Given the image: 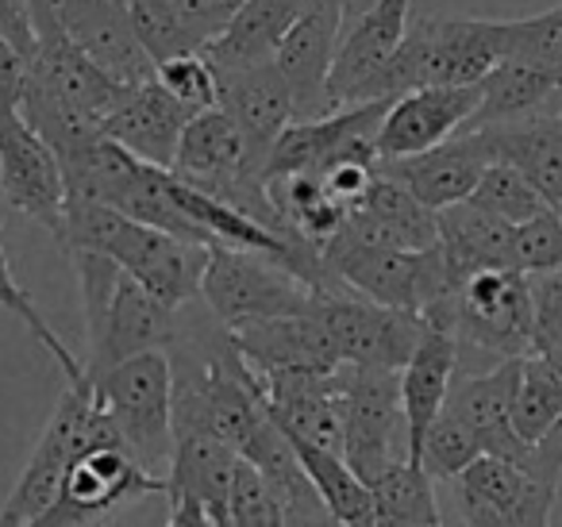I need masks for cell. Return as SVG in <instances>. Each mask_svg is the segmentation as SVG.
<instances>
[{"label": "cell", "instance_id": "44dd1931", "mask_svg": "<svg viewBox=\"0 0 562 527\" xmlns=\"http://www.w3.org/2000/svg\"><path fill=\"white\" fill-rule=\"evenodd\" d=\"M235 350L243 362L266 378L281 370H344L336 347H331L328 327L308 309L305 316H281V319H255V324L227 327Z\"/></svg>", "mask_w": 562, "mask_h": 527}, {"label": "cell", "instance_id": "b9f144b4", "mask_svg": "<svg viewBox=\"0 0 562 527\" xmlns=\"http://www.w3.org/2000/svg\"><path fill=\"white\" fill-rule=\"evenodd\" d=\"M516 266L524 273L562 270V216L554 209L516 227Z\"/></svg>", "mask_w": 562, "mask_h": 527}, {"label": "cell", "instance_id": "3957f363", "mask_svg": "<svg viewBox=\"0 0 562 527\" xmlns=\"http://www.w3.org/2000/svg\"><path fill=\"white\" fill-rule=\"evenodd\" d=\"M505 58V20L420 16L378 81V101H397L413 89L482 86Z\"/></svg>", "mask_w": 562, "mask_h": 527}, {"label": "cell", "instance_id": "6da1fadb", "mask_svg": "<svg viewBox=\"0 0 562 527\" xmlns=\"http://www.w3.org/2000/svg\"><path fill=\"white\" fill-rule=\"evenodd\" d=\"M66 250H93L116 262L166 309H186L201 301V278L209 266V247L181 243L173 235L147 227L139 220L120 216L104 204L70 201L66 204Z\"/></svg>", "mask_w": 562, "mask_h": 527}, {"label": "cell", "instance_id": "603a6c76", "mask_svg": "<svg viewBox=\"0 0 562 527\" xmlns=\"http://www.w3.org/2000/svg\"><path fill=\"white\" fill-rule=\"evenodd\" d=\"M459 339L439 327H424L420 347L401 370V408H405V458L420 466L424 435L443 412L447 393L459 373Z\"/></svg>", "mask_w": 562, "mask_h": 527}, {"label": "cell", "instance_id": "4316f807", "mask_svg": "<svg viewBox=\"0 0 562 527\" xmlns=\"http://www.w3.org/2000/svg\"><path fill=\"white\" fill-rule=\"evenodd\" d=\"M439 250L459 281L482 270H520L516 266V227L493 212L462 201L439 212Z\"/></svg>", "mask_w": 562, "mask_h": 527}, {"label": "cell", "instance_id": "1f68e13d", "mask_svg": "<svg viewBox=\"0 0 562 527\" xmlns=\"http://www.w3.org/2000/svg\"><path fill=\"white\" fill-rule=\"evenodd\" d=\"M285 435V431H281ZM293 458L305 470V478L313 481V489L321 493V501L331 508V516L344 527H378V512H374V496H370V485L359 478V473L347 466L344 455H331V450H321L313 442L297 439V435H285Z\"/></svg>", "mask_w": 562, "mask_h": 527}, {"label": "cell", "instance_id": "8992f818", "mask_svg": "<svg viewBox=\"0 0 562 527\" xmlns=\"http://www.w3.org/2000/svg\"><path fill=\"white\" fill-rule=\"evenodd\" d=\"M321 289L305 285L273 258L250 250L209 247V266L201 278V301L224 327L255 324V319L305 316Z\"/></svg>", "mask_w": 562, "mask_h": 527}, {"label": "cell", "instance_id": "5bb4252c", "mask_svg": "<svg viewBox=\"0 0 562 527\" xmlns=\"http://www.w3.org/2000/svg\"><path fill=\"white\" fill-rule=\"evenodd\" d=\"M74 47L101 66L116 86L135 89L155 81L158 66L143 51L127 0H47Z\"/></svg>", "mask_w": 562, "mask_h": 527}, {"label": "cell", "instance_id": "7a4b0ae2", "mask_svg": "<svg viewBox=\"0 0 562 527\" xmlns=\"http://www.w3.org/2000/svg\"><path fill=\"white\" fill-rule=\"evenodd\" d=\"M81 285L89 358L86 385L124 366L127 358L170 350L178 339V312L147 293L135 278H127L116 262L93 250H70Z\"/></svg>", "mask_w": 562, "mask_h": 527}, {"label": "cell", "instance_id": "8d00e7d4", "mask_svg": "<svg viewBox=\"0 0 562 527\" xmlns=\"http://www.w3.org/2000/svg\"><path fill=\"white\" fill-rule=\"evenodd\" d=\"M127 4H132V24L139 32L143 51L155 66L170 63V58L201 55V43L178 16L173 0H127Z\"/></svg>", "mask_w": 562, "mask_h": 527}, {"label": "cell", "instance_id": "ba28073f", "mask_svg": "<svg viewBox=\"0 0 562 527\" xmlns=\"http://www.w3.org/2000/svg\"><path fill=\"white\" fill-rule=\"evenodd\" d=\"M393 101H367L355 109H339L321 120H293L278 135L270 158H266V181L313 173L324 178L339 162H367L378 166V132Z\"/></svg>", "mask_w": 562, "mask_h": 527}, {"label": "cell", "instance_id": "74e56055", "mask_svg": "<svg viewBox=\"0 0 562 527\" xmlns=\"http://www.w3.org/2000/svg\"><path fill=\"white\" fill-rule=\"evenodd\" d=\"M505 58L562 78V4L528 20H505Z\"/></svg>", "mask_w": 562, "mask_h": 527}, {"label": "cell", "instance_id": "f546056e", "mask_svg": "<svg viewBox=\"0 0 562 527\" xmlns=\"http://www.w3.org/2000/svg\"><path fill=\"white\" fill-rule=\"evenodd\" d=\"M539 112H562V78L539 70V66L505 58L497 70L482 81V101L462 132H482V127L513 124Z\"/></svg>", "mask_w": 562, "mask_h": 527}, {"label": "cell", "instance_id": "83f0119b", "mask_svg": "<svg viewBox=\"0 0 562 527\" xmlns=\"http://www.w3.org/2000/svg\"><path fill=\"white\" fill-rule=\"evenodd\" d=\"M493 158L520 170L551 209L562 204V112H539L513 124L482 127Z\"/></svg>", "mask_w": 562, "mask_h": 527}, {"label": "cell", "instance_id": "d6a6232c", "mask_svg": "<svg viewBox=\"0 0 562 527\" xmlns=\"http://www.w3.org/2000/svg\"><path fill=\"white\" fill-rule=\"evenodd\" d=\"M374 496L378 527H436L439 504H436V481L424 466L397 458L390 470H382L370 481Z\"/></svg>", "mask_w": 562, "mask_h": 527}, {"label": "cell", "instance_id": "7bdbcfd3", "mask_svg": "<svg viewBox=\"0 0 562 527\" xmlns=\"http://www.w3.org/2000/svg\"><path fill=\"white\" fill-rule=\"evenodd\" d=\"M531 312H536V347L539 355L562 362V270L528 273Z\"/></svg>", "mask_w": 562, "mask_h": 527}, {"label": "cell", "instance_id": "ffe728a7", "mask_svg": "<svg viewBox=\"0 0 562 527\" xmlns=\"http://www.w3.org/2000/svg\"><path fill=\"white\" fill-rule=\"evenodd\" d=\"M193 116L196 112L186 109L173 93H166L158 81H147V86L124 89L112 116L104 120V139L120 143L139 162L173 170L181 135H186Z\"/></svg>", "mask_w": 562, "mask_h": 527}, {"label": "cell", "instance_id": "277c9868", "mask_svg": "<svg viewBox=\"0 0 562 527\" xmlns=\"http://www.w3.org/2000/svg\"><path fill=\"white\" fill-rule=\"evenodd\" d=\"M97 404L104 408L109 424L116 427L124 450L150 473L170 470L173 458V366L166 350L127 358L124 366L97 378ZM166 478V473H162Z\"/></svg>", "mask_w": 562, "mask_h": 527}, {"label": "cell", "instance_id": "484cf974", "mask_svg": "<svg viewBox=\"0 0 562 527\" xmlns=\"http://www.w3.org/2000/svg\"><path fill=\"white\" fill-rule=\"evenodd\" d=\"M173 173H178L181 181H189V186H204V181L243 178V173L266 178V162L255 155L247 135L239 132V124H235L224 109H209L189 120L186 135H181ZM266 186H270V181H266Z\"/></svg>", "mask_w": 562, "mask_h": 527}, {"label": "cell", "instance_id": "8fae6325", "mask_svg": "<svg viewBox=\"0 0 562 527\" xmlns=\"http://www.w3.org/2000/svg\"><path fill=\"white\" fill-rule=\"evenodd\" d=\"M0 197L20 216L35 220L66 239V170L47 139L20 116L16 104H0Z\"/></svg>", "mask_w": 562, "mask_h": 527}, {"label": "cell", "instance_id": "681fc988", "mask_svg": "<svg viewBox=\"0 0 562 527\" xmlns=\"http://www.w3.org/2000/svg\"><path fill=\"white\" fill-rule=\"evenodd\" d=\"M24 86H27V58L0 35V104H16L20 109Z\"/></svg>", "mask_w": 562, "mask_h": 527}, {"label": "cell", "instance_id": "ac0fdd59", "mask_svg": "<svg viewBox=\"0 0 562 527\" xmlns=\"http://www.w3.org/2000/svg\"><path fill=\"white\" fill-rule=\"evenodd\" d=\"M524 358H505L485 373H454L443 408L477 439L485 458H505L524 466L531 447L513 431V396Z\"/></svg>", "mask_w": 562, "mask_h": 527}, {"label": "cell", "instance_id": "2e32d148", "mask_svg": "<svg viewBox=\"0 0 562 527\" xmlns=\"http://www.w3.org/2000/svg\"><path fill=\"white\" fill-rule=\"evenodd\" d=\"M344 24H347L344 0H305L297 24L290 27L278 58H273L281 78L290 81V89H293L297 120L331 116L328 74H331V63H336Z\"/></svg>", "mask_w": 562, "mask_h": 527}, {"label": "cell", "instance_id": "4dcf8cb0", "mask_svg": "<svg viewBox=\"0 0 562 527\" xmlns=\"http://www.w3.org/2000/svg\"><path fill=\"white\" fill-rule=\"evenodd\" d=\"M239 470V455L212 435H178L170 470H166V496L170 501H201L212 516H227V496Z\"/></svg>", "mask_w": 562, "mask_h": 527}, {"label": "cell", "instance_id": "f35d334b", "mask_svg": "<svg viewBox=\"0 0 562 527\" xmlns=\"http://www.w3.org/2000/svg\"><path fill=\"white\" fill-rule=\"evenodd\" d=\"M227 524L232 527H285V501L278 485L258 466L243 462L235 470L232 496H227Z\"/></svg>", "mask_w": 562, "mask_h": 527}, {"label": "cell", "instance_id": "7402d4cb", "mask_svg": "<svg viewBox=\"0 0 562 527\" xmlns=\"http://www.w3.org/2000/svg\"><path fill=\"white\" fill-rule=\"evenodd\" d=\"M339 235L370 247L393 250H431L439 243V212L420 204L405 186L378 173L355 209H347V220Z\"/></svg>", "mask_w": 562, "mask_h": 527}, {"label": "cell", "instance_id": "f6af8a7d", "mask_svg": "<svg viewBox=\"0 0 562 527\" xmlns=\"http://www.w3.org/2000/svg\"><path fill=\"white\" fill-rule=\"evenodd\" d=\"M281 501H285V527H344L331 516L328 504L321 501V493L305 478V470L281 489Z\"/></svg>", "mask_w": 562, "mask_h": 527}, {"label": "cell", "instance_id": "11a10c76", "mask_svg": "<svg viewBox=\"0 0 562 527\" xmlns=\"http://www.w3.org/2000/svg\"><path fill=\"white\" fill-rule=\"evenodd\" d=\"M554 212H559V216H562V204H559V209H554Z\"/></svg>", "mask_w": 562, "mask_h": 527}, {"label": "cell", "instance_id": "cb8c5ba5", "mask_svg": "<svg viewBox=\"0 0 562 527\" xmlns=\"http://www.w3.org/2000/svg\"><path fill=\"white\" fill-rule=\"evenodd\" d=\"M216 81H220L216 109H224L227 116L239 124V132L247 135L255 155L266 162L273 143H278V135L297 120L290 81L281 78L278 63H266V66L239 70V74H216Z\"/></svg>", "mask_w": 562, "mask_h": 527}, {"label": "cell", "instance_id": "d6986e66", "mask_svg": "<svg viewBox=\"0 0 562 527\" xmlns=\"http://www.w3.org/2000/svg\"><path fill=\"white\" fill-rule=\"evenodd\" d=\"M482 101V86H431L413 89L390 104L378 132V158H408L454 139Z\"/></svg>", "mask_w": 562, "mask_h": 527}, {"label": "cell", "instance_id": "9f6ffc18", "mask_svg": "<svg viewBox=\"0 0 562 527\" xmlns=\"http://www.w3.org/2000/svg\"><path fill=\"white\" fill-rule=\"evenodd\" d=\"M436 527H443V524H436Z\"/></svg>", "mask_w": 562, "mask_h": 527}, {"label": "cell", "instance_id": "f1b7e54d", "mask_svg": "<svg viewBox=\"0 0 562 527\" xmlns=\"http://www.w3.org/2000/svg\"><path fill=\"white\" fill-rule=\"evenodd\" d=\"M454 493L490 504L493 512H501V516H508L520 527H551L559 489L539 481L536 473H528L524 466L505 462V458H477V462L454 481Z\"/></svg>", "mask_w": 562, "mask_h": 527}, {"label": "cell", "instance_id": "7dc6e473", "mask_svg": "<svg viewBox=\"0 0 562 527\" xmlns=\"http://www.w3.org/2000/svg\"><path fill=\"white\" fill-rule=\"evenodd\" d=\"M524 470L536 473L539 481H547V485L562 489V416L551 424V431L543 435V439L531 447L528 462H524Z\"/></svg>", "mask_w": 562, "mask_h": 527}, {"label": "cell", "instance_id": "9c48e42d", "mask_svg": "<svg viewBox=\"0 0 562 527\" xmlns=\"http://www.w3.org/2000/svg\"><path fill=\"white\" fill-rule=\"evenodd\" d=\"M339 408H344V458L370 485L378 473L405 458V450H397V439L405 435L401 370L344 366Z\"/></svg>", "mask_w": 562, "mask_h": 527}, {"label": "cell", "instance_id": "30bf717a", "mask_svg": "<svg viewBox=\"0 0 562 527\" xmlns=\"http://www.w3.org/2000/svg\"><path fill=\"white\" fill-rule=\"evenodd\" d=\"M313 312L331 335L344 366H374V370H405L424 339V319L374 304L351 289H321Z\"/></svg>", "mask_w": 562, "mask_h": 527}, {"label": "cell", "instance_id": "c3c4849f", "mask_svg": "<svg viewBox=\"0 0 562 527\" xmlns=\"http://www.w3.org/2000/svg\"><path fill=\"white\" fill-rule=\"evenodd\" d=\"M0 35L32 63V55H35L32 0H0Z\"/></svg>", "mask_w": 562, "mask_h": 527}, {"label": "cell", "instance_id": "f907efd6", "mask_svg": "<svg viewBox=\"0 0 562 527\" xmlns=\"http://www.w3.org/2000/svg\"><path fill=\"white\" fill-rule=\"evenodd\" d=\"M166 527H216V519H212V512L204 508L201 501L181 496V501H170V519H166Z\"/></svg>", "mask_w": 562, "mask_h": 527}, {"label": "cell", "instance_id": "60d3db41", "mask_svg": "<svg viewBox=\"0 0 562 527\" xmlns=\"http://www.w3.org/2000/svg\"><path fill=\"white\" fill-rule=\"evenodd\" d=\"M155 81L166 93L178 97L186 109L193 112H209L220 101V81L216 70L204 63V55H186V58H170V63L158 66Z\"/></svg>", "mask_w": 562, "mask_h": 527}, {"label": "cell", "instance_id": "db71d44e", "mask_svg": "<svg viewBox=\"0 0 562 527\" xmlns=\"http://www.w3.org/2000/svg\"><path fill=\"white\" fill-rule=\"evenodd\" d=\"M212 519H216V527H232L227 524V516H212Z\"/></svg>", "mask_w": 562, "mask_h": 527}, {"label": "cell", "instance_id": "836d02e7", "mask_svg": "<svg viewBox=\"0 0 562 527\" xmlns=\"http://www.w3.org/2000/svg\"><path fill=\"white\" fill-rule=\"evenodd\" d=\"M562 416V362L547 355H528L520 362V381L513 396V431L536 447Z\"/></svg>", "mask_w": 562, "mask_h": 527}, {"label": "cell", "instance_id": "ee69618b", "mask_svg": "<svg viewBox=\"0 0 562 527\" xmlns=\"http://www.w3.org/2000/svg\"><path fill=\"white\" fill-rule=\"evenodd\" d=\"M243 4H247V0H173V9H178V16L186 20L189 32L196 35L201 51L232 24L235 12H239Z\"/></svg>", "mask_w": 562, "mask_h": 527}, {"label": "cell", "instance_id": "52a82bcc", "mask_svg": "<svg viewBox=\"0 0 562 527\" xmlns=\"http://www.w3.org/2000/svg\"><path fill=\"white\" fill-rule=\"evenodd\" d=\"M451 335L459 339V347L485 350L497 362L539 355L528 273L524 270L470 273L459 289V301H454Z\"/></svg>", "mask_w": 562, "mask_h": 527}, {"label": "cell", "instance_id": "816d5d0a", "mask_svg": "<svg viewBox=\"0 0 562 527\" xmlns=\"http://www.w3.org/2000/svg\"><path fill=\"white\" fill-rule=\"evenodd\" d=\"M382 0H344V12H347V20H359V16H367L370 9H378Z\"/></svg>", "mask_w": 562, "mask_h": 527}, {"label": "cell", "instance_id": "7c38bea8", "mask_svg": "<svg viewBox=\"0 0 562 527\" xmlns=\"http://www.w3.org/2000/svg\"><path fill=\"white\" fill-rule=\"evenodd\" d=\"M166 493L162 473H150L124 447H101L70 466L55 504L27 527H97L116 508Z\"/></svg>", "mask_w": 562, "mask_h": 527}, {"label": "cell", "instance_id": "d590c367", "mask_svg": "<svg viewBox=\"0 0 562 527\" xmlns=\"http://www.w3.org/2000/svg\"><path fill=\"white\" fill-rule=\"evenodd\" d=\"M470 204L493 212V216H501L513 227L528 224V220L543 216V212L551 209V204L539 197V189L531 186L520 170H513V166H505V162H493L490 170L482 173L477 189L470 193Z\"/></svg>", "mask_w": 562, "mask_h": 527}, {"label": "cell", "instance_id": "e0dca14e", "mask_svg": "<svg viewBox=\"0 0 562 527\" xmlns=\"http://www.w3.org/2000/svg\"><path fill=\"white\" fill-rule=\"evenodd\" d=\"M497 162L482 132H459L454 139L408 158H385L378 162V173L397 186H405L420 204L431 212H443L451 204L470 201L482 173Z\"/></svg>", "mask_w": 562, "mask_h": 527}, {"label": "cell", "instance_id": "bcb514c9", "mask_svg": "<svg viewBox=\"0 0 562 527\" xmlns=\"http://www.w3.org/2000/svg\"><path fill=\"white\" fill-rule=\"evenodd\" d=\"M378 178V166H367V162H339L324 173V189L328 197L339 204V209H355V204L367 197V189L374 186Z\"/></svg>", "mask_w": 562, "mask_h": 527}, {"label": "cell", "instance_id": "ab89813d", "mask_svg": "<svg viewBox=\"0 0 562 527\" xmlns=\"http://www.w3.org/2000/svg\"><path fill=\"white\" fill-rule=\"evenodd\" d=\"M477 458H485V455L474 435H470L447 408L439 412L436 424L424 435V450H420V466L431 473V481H459Z\"/></svg>", "mask_w": 562, "mask_h": 527}, {"label": "cell", "instance_id": "4fadbf2b", "mask_svg": "<svg viewBox=\"0 0 562 527\" xmlns=\"http://www.w3.org/2000/svg\"><path fill=\"white\" fill-rule=\"evenodd\" d=\"M32 27L35 55L27 63V81L104 127V120L112 116V109L124 97V86H116L101 66H93L74 47V40L63 32L47 0H32Z\"/></svg>", "mask_w": 562, "mask_h": 527}, {"label": "cell", "instance_id": "5b68a950", "mask_svg": "<svg viewBox=\"0 0 562 527\" xmlns=\"http://www.w3.org/2000/svg\"><path fill=\"white\" fill-rule=\"evenodd\" d=\"M101 447H124V442H120L116 427L109 424L104 408L97 404L93 389L66 385L55 412H50L47 427H43L40 442H35L32 458H27L16 485H12L9 501H4V512H12V516L24 519V524L40 519L43 512L55 504L70 466L78 462L81 455L101 450Z\"/></svg>", "mask_w": 562, "mask_h": 527}, {"label": "cell", "instance_id": "d4e9b609", "mask_svg": "<svg viewBox=\"0 0 562 527\" xmlns=\"http://www.w3.org/2000/svg\"><path fill=\"white\" fill-rule=\"evenodd\" d=\"M301 9L305 0H247L232 24L201 51L204 63L216 74H239L273 63Z\"/></svg>", "mask_w": 562, "mask_h": 527}, {"label": "cell", "instance_id": "9a60e30c", "mask_svg": "<svg viewBox=\"0 0 562 527\" xmlns=\"http://www.w3.org/2000/svg\"><path fill=\"white\" fill-rule=\"evenodd\" d=\"M408 32V0H382L367 16L351 20L328 74V109H355L378 101V81Z\"/></svg>", "mask_w": 562, "mask_h": 527}, {"label": "cell", "instance_id": "f5cc1de1", "mask_svg": "<svg viewBox=\"0 0 562 527\" xmlns=\"http://www.w3.org/2000/svg\"><path fill=\"white\" fill-rule=\"evenodd\" d=\"M0 527H27V524H24V519H16V516H12V512H4V508H0Z\"/></svg>", "mask_w": 562, "mask_h": 527}, {"label": "cell", "instance_id": "e575fe53", "mask_svg": "<svg viewBox=\"0 0 562 527\" xmlns=\"http://www.w3.org/2000/svg\"><path fill=\"white\" fill-rule=\"evenodd\" d=\"M0 309H9L12 316H16L20 324H24L27 332L35 335V343H40V347L47 350V355L58 362V370H63L66 385H86V366H81L78 358H74V350L66 347V343L58 339L55 332H50V324L43 319V312L35 309L32 293H27V289L16 281V273H12V262H9V250H4V243H0Z\"/></svg>", "mask_w": 562, "mask_h": 527}]
</instances>
